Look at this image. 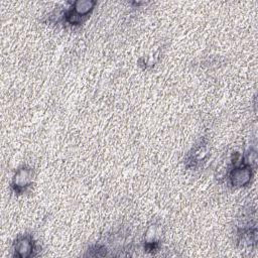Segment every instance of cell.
Here are the masks:
<instances>
[{"instance_id": "obj_4", "label": "cell", "mask_w": 258, "mask_h": 258, "mask_svg": "<svg viewBox=\"0 0 258 258\" xmlns=\"http://www.w3.org/2000/svg\"><path fill=\"white\" fill-rule=\"evenodd\" d=\"M35 250L34 242L29 235L19 237L14 243V255L18 257H29L33 255Z\"/></svg>"}, {"instance_id": "obj_2", "label": "cell", "mask_w": 258, "mask_h": 258, "mask_svg": "<svg viewBox=\"0 0 258 258\" xmlns=\"http://www.w3.org/2000/svg\"><path fill=\"white\" fill-rule=\"evenodd\" d=\"M95 1H76L73 3V8L67 14V20L71 24H79L82 21V18L87 16L95 6Z\"/></svg>"}, {"instance_id": "obj_3", "label": "cell", "mask_w": 258, "mask_h": 258, "mask_svg": "<svg viewBox=\"0 0 258 258\" xmlns=\"http://www.w3.org/2000/svg\"><path fill=\"white\" fill-rule=\"evenodd\" d=\"M33 179V170L28 166L19 168L12 179V188L17 194H22L30 186Z\"/></svg>"}, {"instance_id": "obj_1", "label": "cell", "mask_w": 258, "mask_h": 258, "mask_svg": "<svg viewBox=\"0 0 258 258\" xmlns=\"http://www.w3.org/2000/svg\"><path fill=\"white\" fill-rule=\"evenodd\" d=\"M252 177V167L241 161L239 164H235L230 173V181L233 186L241 187L250 182Z\"/></svg>"}]
</instances>
